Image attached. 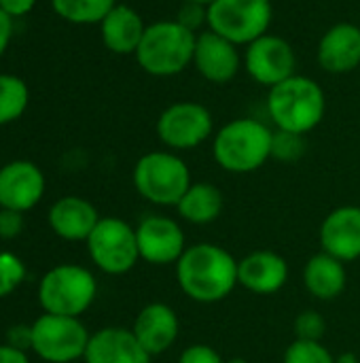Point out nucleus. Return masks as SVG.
Returning <instances> with one entry per match:
<instances>
[{
	"label": "nucleus",
	"mask_w": 360,
	"mask_h": 363,
	"mask_svg": "<svg viewBox=\"0 0 360 363\" xmlns=\"http://www.w3.org/2000/svg\"><path fill=\"white\" fill-rule=\"evenodd\" d=\"M320 249L339 262H356L360 257V206L346 204L333 208L318 232Z\"/></svg>",
	"instance_id": "2eb2a0df"
},
{
	"label": "nucleus",
	"mask_w": 360,
	"mask_h": 363,
	"mask_svg": "<svg viewBox=\"0 0 360 363\" xmlns=\"http://www.w3.org/2000/svg\"><path fill=\"white\" fill-rule=\"evenodd\" d=\"M98 221L95 206L79 196H66L49 211V225L64 240H87Z\"/></svg>",
	"instance_id": "aec40b11"
},
{
	"label": "nucleus",
	"mask_w": 360,
	"mask_h": 363,
	"mask_svg": "<svg viewBox=\"0 0 360 363\" xmlns=\"http://www.w3.org/2000/svg\"><path fill=\"white\" fill-rule=\"evenodd\" d=\"M238 281L250 294L274 296L289 281V262L276 251H252L240 259Z\"/></svg>",
	"instance_id": "a211bd4d"
},
{
	"label": "nucleus",
	"mask_w": 360,
	"mask_h": 363,
	"mask_svg": "<svg viewBox=\"0 0 360 363\" xmlns=\"http://www.w3.org/2000/svg\"><path fill=\"white\" fill-rule=\"evenodd\" d=\"M34 4H36V0H0V9L11 17L25 15L28 11H32Z\"/></svg>",
	"instance_id": "473e14b6"
},
{
	"label": "nucleus",
	"mask_w": 360,
	"mask_h": 363,
	"mask_svg": "<svg viewBox=\"0 0 360 363\" xmlns=\"http://www.w3.org/2000/svg\"><path fill=\"white\" fill-rule=\"evenodd\" d=\"M45 194V177L32 162L17 160L0 168V208L25 213Z\"/></svg>",
	"instance_id": "4468645a"
},
{
	"label": "nucleus",
	"mask_w": 360,
	"mask_h": 363,
	"mask_svg": "<svg viewBox=\"0 0 360 363\" xmlns=\"http://www.w3.org/2000/svg\"><path fill=\"white\" fill-rule=\"evenodd\" d=\"M293 330H295V340L323 342V338L327 334V321L316 311H303L295 317Z\"/></svg>",
	"instance_id": "cd10ccee"
},
{
	"label": "nucleus",
	"mask_w": 360,
	"mask_h": 363,
	"mask_svg": "<svg viewBox=\"0 0 360 363\" xmlns=\"http://www.w3.org/2000/svg\"><path fill=\"white\" fill-rule=\"evenodd\" d=\"M335 363H359V357L354 353H342L339 357H335Z\"/></svg>",
	"instance_id": "c9c22d12"
},
{
	"label": "nucleus",
	"mask_w": 360,
	"mask_h": 363,
	"mask_svg": "<svg viewBox=\"0 0 360 363\" xmlns=\"http://www.w3.org/2000/svg\"><path fill=\"white\" fill-rule=\"evenodd\" d=\"M225 363H250L248 359H244V357H231V359H225Z\"/></svg>",
	"instance_id": "e433bc0d"
},
{
	"label": "nucleus",
	"mask_w": 360,
	"mask_h": 363,
	"mask_svg": "<svg viewBox=\"0 0 360 363\" xmlns=\"http://www.w3.org/2000/svg\"><path fill=\"white\" fill-rule=\"evenodd\" d=\"M182 2H197V4H206V6H210L214 0H182Z\"/></svg>",
	"instance_id": "4c0bfd02"
},
{
	"label": "nucleus",
	"mask_w": 360,
	"mask_h": 363,
	"mask_svg": "<svg viewBox=\"0 0 360 363\" xmlns=\"http://www.w3.org/2000/svg\"><path fill=\"white\" fill-rule=\"evenodd\" d=\"M89 332L79 317L45 313L30 328L32 351L49 363H72L85 357Z\"/></svg>",
	"instance_id": "6e6552de"
},
{
	"label": "nucleus",
	"mask_w": 360,
	"mask_h": 363,
	"mask_svg": "<svg viewBox=\"0 0 360 363\" xmlns=\"http://www.w3.org/2000/svg\"><path fill=\"white\" fill-rule=\"evenodd\" d=\"M197 34L176 19L149 23L136 55L138 66L153 77H176L193 66Z\"/></svg>",
	"instance_id": "20e7f679"
},
{
	"label": "nucleus",
	"mask_w": 360,
	"mask_h": 363,
	"mask_svg": "<svg viewBox=\"0 0 360 363\" xmlns=\"http://www.w3.org/2000/svg\"><path fill=\"white\" fill-rule=\"evenodd\" d=\"M140 259L151 266H176L187 251V238L178 221L166 215H149L136 225Z\"/></svg>",
	"instance_id": "f8f14e48"
},
{
	"label": "nucleus",
	"mask_w": 360,
	"mask_h": 363,
	"mask_svg": "<svg viewBox=\"0 0 360 363\" xmlns=\"http://www.w3.org/2000/svg\"><path fill=\"white\" fill-rule=\"evenodd\" d=\"M157 136L170 151H191L204 145L214 132L210 108L193 100H180L166 106L157 119Z\"/></svg>",
	"instance_id": "9d476101"
},
{
	"label": "nucleus",
	"mask_w": 360,
	"mask_h": 363,
	"mask_svg": "<svg viewBox=\"0 0 360 363\" xmlns=\"http://www.w3.org/2000/svg\"><path fill=\"white\" fill-rule=\"evenodd\" d=\"M146 23L140 13L127 4H117L100 23L102 43L108 51L117 55H132L138 51L140 40L144 36Z\"/></svg>",
	"instance_id": "412c9836"
},
{
	"label": "nucleus",
	"mask_w": 360,
	"mask_h": 363,
	"mask_svg": "<svg viewBox=\"0 0 360 363\" xmlns=\"http://www.w3.org/2000/svg\"><path fill=\"white\" fill-rule=\"evenodd\" d=\"M132 332L136 334L144 351L155 357L163 355L176 345L180 334V321L176 311L166 302H151L134 319Z\"/></svg>",
	"instance_id": "f3484780"
},
{
	"label": "nucleus",
	"mask_w": 360,
	"mask_h": 363,
	"mask_svg": "<svg viewBox=\"0 0 360 363\" xmlns=\"http://www.w3.org/2000/svg\"><path fill=\"white\" fill-rule=\"evenodd\" d=\"M318 66L331 74H348L360 66V26L339 21L331 26L316 47Z\"/></svg>",
	"instance_id": "dca6fc26"
},
{
	"label": "nucleus",
	"mask_w": 360,
	"mask_h": 363,
	"mask_svg": "<svg viewBox=\"0 0 360 363\" xmlns=\"http://www.w3.org/2000/svg\"><path fill=\"white\" fill-rule=\"evenodd\" d=\"M244 66L240 55V47L231 40L219 36L212 30H204L197 34L195 51H193V68L214 85H227L233 81Z\"/></svg>",
	"instance_id": "ddd939ff"
},
{
	"label": "nucleus",
	"mask_w": 360,
	"mask_h": 363,
	"mask_svg": "<svg viewBox=\"0 0 360 363\" xmlns=\"http://www.w3.org/2000/svg\"><path fill=\"white\" fill-rule=\"evenodd\" d=\"M225 198L214 183H193L176 204L178 215L193 225H208L223 215Z\"/></svg>",
	"instance_id": "5701e85b"
},
{
	"label": "nucleus",
	"mask_w": 360,
	"mask_h": 363,
	"mask_svg": "<svg viewBox=\"0 0 360 363\" xmlns=\"http://www.w3.org/2000/svg\"><path fill=\"white\" fill-rule=\"evenodd\" d=\"M282 363H335V357L323 342L295 340L284 351Z\"/></svg>",
	"instance_id": "bb28decb"
},
{
	"label": "nucleus",
	"mask_w": 360,
	"mask_h": 363,
	"mask_svg": "<svg viewBox=\"0 0 360 363\" xmlns=\"http://www.w3.org/2000/svg\"><path fill=\"white\" fill-rule=\"evenodd\" d=\"M306 153V136L295 132L276 130L272 140V160L282 164H295Z\"/></svg>",
	"instance_id": "a878e982"
},
{
	"label": "nucleus",
	"mask_w": 360,
	"mask_h": 363,
	"mask_svg": "<svg viewBox=\"0 0 360 363\" xmlns=\"http://www.w3.org/2000/svg\"><path fill=\"white\" fill-rule=\"evenodd\" d=\"M274 130L252 117L225 123L212 138L214 162L233 174H248L272 160Z\"/></svg>",
	"instance_id": "7ed1b4c3"
},
{
	"label": "nucleus",
	"mask_w": 360,
	"mask_h": 363,
	"mask_svg": "<svg viewBox=\"0 0 360 363\" xmlns=\"http://www.w3.org/2000/svg\"><path fill=\"white\" fill-rule=\"evenodd\" d=\"M23 213L0 208V238H15L23 228Z\"/></svg>",
	"instance_id": "2f4dec72"
},
{
	"label": "nucleus",
	"mask_w": 360,
	"mask_h": 363,
	"mask_svg": "<svg viewBox=\"0 0 360 363\" xmlns=\"http://www.w3.org/2000/svg\"><path fill=\"white\" fill-rule=\"evenodd\" d=\"M28 85L15 74H0V125L11 123L28 108Z\"/></svg>",
	"instance_id": "393cba45"
},
{
	"label": "nucleus",
	"mask_w": 360,
	"mask_h": 363,
	"mask_svg": "<svg viewBox=\"0 0 360 363\" xmlns=\"http://www.w3.org/2000/svg\"><path fill=\"white\" fill-rule=\"evenodd\" d=\"M53 11L70 23H102L117 6V0H51Z\"/></svg>",
	"instance_id": "b1692460"
},
{
	"label": "nucleus",
	"mask_w": 360,
	"mask_h": 363,
	"mask_svg": "<svg viewBox=\"0 0 360 363\" xmlns=\"http://www.w3.org/2000/svg\"><path fill=\"white\" fill-rule=\"evenodd\" d=\"M346 264L325 251L312 255L303 268V285L316 300L331 302L339 298L346 289Z\"/></svg>",
	"instance_id": "4be33fe9"
},
{
	"label": "nucleus",
	"mask_w": 360,
	"mask_h": 363,
	"mask_svg": "<svg viewBox=\"0 0 360 363\" xmlns=\"http://www.w3.org/2000/svg\"><path fill=\"white\" fill-rule=\"evenodd\" d=\"M136 191L155 206H176L193 185L187 162L176 151H149L134 166Z\"/></svg>",
	"instance_id": "39448f33"
},
{
	"label": "nucleus",
	"mask_w": 360,
	"mask_h": 363,
	"mask_svg": "<svg viewBox=\"0 0 360 363\" xmlns=\"http://www.w3.org/2000/svg\"><path fill=\"white\" fill-rule=\"evenodd\" d=\"M178 363H225V359L216 349L208 345H191L180 353Z\"/></svg>",
	"instance_id": "7c9ffc66"
},
{
	"label": "nucleus",
	"mask_w": 360,
	"mask_h": 363,
	"mask_svg": "<svg viewBox=\"0 0 360 363\" xmlns=\"http://www.w3.org/2000/svg\"><path fill=\"white\" fill-rule=\"evenodd\" d=\"M11 34H13V21H11V15H6L2 9H0V55L4 53L8 40H11Z\"/></svg>",
	"instance_id": "f704fd0d"
},
{
	"label": "nucleus",
	"mask_w": 360,
	"mask_h": 363,
	"mask_svg": "<svg viewBox=\"0 0 360 363\" xmlns=\"http://www.w3.org/2000/svg\"><path fill=\"white\" fill-rule=\"evenodd\" d=\"M95 277L74 264L51 268L38 283V302L45 313L62 317H81L95 300Z\"/></svg>",
	"instance_id": "423d86ee"
},
{
	"label": "nucleus",
	"mask_w": 360,
	"mask_h": 363,
	"mask_svg": "<svg viewBox=\"0 0 360 363\" xmlns=\"http://www.w3.org/2000/svg\"><path fill=\"white\" fill-rule=\"evenodd\" d=\"M242 60H244V68L248 77L267 89L297 74L295 72L297 55H295L293 45L286 38L272 34V32L250 43L244 49Z\"/></svg>",
	"instance_id": "9b49d317"
},
{
	"label": "nucleus",
	"mask_w": 360,
	"mask_h": 363,
	"mask_svg": "<svg viewBox=\"0 0 360 363\" xmlns=\"http://www.w3.org/2000/svg\"><path fill=\"white\" fill-rule=\"evenodd\" d=\"M272 21V0H214L208 6V30L238 47H248L267 34Z\"/></svg>",
	"instance_id": "0eeeda50"
},
{
	"label": "nucleus",
	"mask_w": 360,
	"mask_h": 363,
	"mask_svg": "<svg viewBox=\"0 0 360 363\" xmlns=\"http://www.w3.org/2000/svg\"><path fill=\"white\" fill-rule=\"evenodd\" d=\"M85 242L91 262L112 277L129 272L140 259L136 228L119 217L100 219Z\"/></svg>",
	"instance_id": "1a4fd4ad"
},
{
	"label": "nucleus",
	"mask_w": 360,
	"mask_h": 363,
	"mask_svg": "<svg viewBox=\"0 0 360 363\" xmlns=\"http://www.w3.org/2000/svg\"><path fill=\"white\" fill-rule=\"evenodd\" d=\"M85 363H151V355L127 328H104L89 338Z\"/></svg>",
	"instance_id": "6ab92c4d"
},
{
	"label": "nucleus",
	"mask_w": 360,
	"mask_h": 363,
	"mask_svg": "<svg viewBox=\"0 0 360 363\" xmlns=\"http://www.w3.org/2000/svg\"><path fill=\"white\" fill-rule=\"evenodd\" d=\"M0 363H30L23 349H17L13 345H0Z\"/></svg>",
	"instance_id": "72a5a7b5"
},
{
	"label": "nucleus",
	"mask_w": 360,
	"mask_h": 363,
	"mask_svg": "<svg viewBox=\"0 0 360 363\" xmlns=\"http://www.w3.org/2000/svg\"><path fill=\"white\" fill-rule=\"evenodd\" d=\"M25 279V266L13 253H0V300L11 296Z\"/></svg>",
	"instance_id": "c85d7f7f"
},
{
	"label": "nucleus",
	"mask_w": 360,
	"mask_h": 363,
	"mask_svg": "<svg viewBox=\"0 0 360 363\" xmlns=\"http://www.w3.org/2000/svg\"><path fill=\"white\" fill-rule=\"evenodd\" d=\"M176 21L182 23L187 30L199 34L208 30V6L197 4V2H182L176 15Z\"/></svg>",
	"instance_id": "c756f323"
},
{
	"label": "nucleus",
	"mask_w": 360,
	"mask_h": 363,
	"mask_svg": "<svg viewBox=\"0 0 360 363\" xmlns=\"http://www.w3.org/2000/svg\"><path fill=\"white\" fill-rule=\"evenodd\" d=\"M236 259L227 249L214 242L189 245L176 264V281L180 291L199 304H216L231 296L240 285Z\"/></svg>",
	"instance_id": "f257e3e1"
},
{
	"label": "nucleus",
	"mask_w": 360,
	"mask_h": 363,
	"mask_svg": "<svg viewBox=\"0 0 360 363\" xmlns=\"http://www.w3.org/2000/svg\"><path fill=\"white\" fill-rule=\"evenodd\" d=\"M267 113L276 130L310 134L316 130L327 113V96L320 83L310 77L293 74L274 85L267 94Z\"/></svg>",
	"instance_id": "f03ea898"
}]
</instances>
